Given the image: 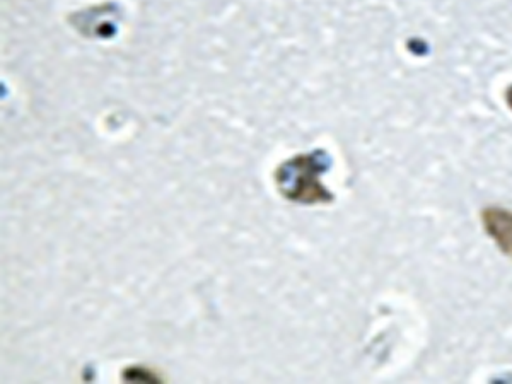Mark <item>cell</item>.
Wrapping results in <instances>:
<instances>
[{
  "instance_id": "7a4b0ae2",
  "label": "cell",
  "mask_w": 512,
  "mask_h": 384,
  "mask_svg": "<svg viewBox=\"0 0 512 384\" xmlns=\"http://www.w3.org/2000/svg\"><path fill=\"white\" fill-rule=\"evenodd\" d=\"M507 103H509V106L512 108V86L507 89Z\"/></svg>"
},
{
  "instance_id": "6da1fadb",
  "label": "cell",
  "mask_w": 512,
  "mask_h": 384,
  "mask_svg": "<svg viewBox=\"0 0 512 384\" xmlns=\"http://www.w3.org/2000/svg\"><path fill=\"white\" fill-rule=\"evenodd\" d=\"M483 226L501 250L512 258V212L487 209L483 212Z\"/></svg>"
}]
</instances>
